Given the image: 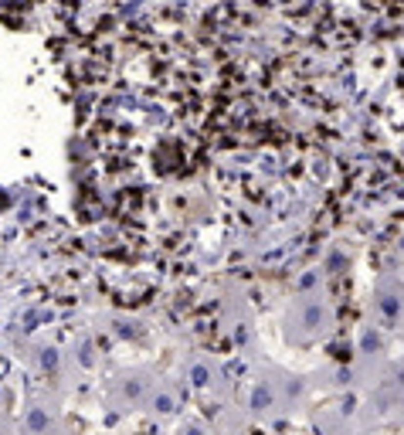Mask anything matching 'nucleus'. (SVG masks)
I'll list each match as a JSON object with an SVG mask.
<instances>
[{"label": "nucleus", "mask_w": 404, "mask_h": 435, "mask_svg": "<svg viewBox=\"0 0 404 435\" xmlns=\"http://www.w3.org/2000/svg\"><path fill=\"white\" fill-rule=\"evenodd\" d=\"M27 429H31L34 435L48 432V415H44L41 408H31V415H27Z\"/></svg>", "instance_id": "nucleus-1"}, {"label": "nucleus", "mask_w": 404, "mask_h": 435, "mask_svg": "<svg viewBox=\"0 0 404 435\" xmlns=\"http://www.w3.org/2000/svg\"><path fill=\"white\" fill-rule=\"evenodd\" d=\"M41 364H44V367H55V354H51V350H48V354H44V357H41Z\"/></svg>", "instance_id": "nucleus-2"}]
</instances>
